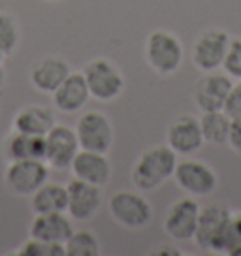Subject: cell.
I'll return each instance as SVG.
<instances>
[{"mask_svg":"<svg viewBox=\"0 0 241 256\" xmlns=\"http://www.w3.org/2000/svg\"><path fill=\"white\" fill-rule=\"evenodd\" d=\"M177 152L168 145H154L144 151L132 166L130 179L138 190H154L174 177Z\"/></svg>","mask_w":241,"mask_h":256,"instance_id":"1","label":"cell"},{"mask_svg":"<svg viewBox=\"0 0 241 256\" xmlns=\"http://www.w3.org/2000/svg\"><path fill=\"white\" fill-rule=\"evenodd\" d=\"M232 211L224 204H211L200 209V218L192 241L204 250L215 254H228Z\"/></svg>","mask_w":241,"mask_h":256,"instance_id":"2","label":"cell"},{"mask_svg":"<svg viewBox=\"0 0 241 256\" xmlns=\"http://www.w3.org/2000/svg\"><path fill=\"white\" fill-rule=\"evenodd\" d=\"M144 55L145 62L149 64V68L154 74L172 76L183 64L185 48H183V42L177 38V34L166 28H156L145 40Z\"/></svg>","mask_w":241,"mask_h":256,"instance_id":"3","label":"cell"},{"mask_svg":"<svg viewBox=\"0 0 241 256\" xmlns=\"http://www.w3.org/2000/svg\"><path fill=\"white\" fill-rule=\"evenodd\" d=\"M83 76L87 81L90 98L98 102H112L124 90V76L117 68V64L106 56H96L88 60L83 68Z\"/></svg>","mask_w":241,"mask_h":256,"instance_id":"4","label":"cell"},{"mask_svg":"<svg viewBox=\"0 0 241 256\" xmlns=\"http://www.w3.org/2000/svg\"><path fill=\"white\" fill-rule=\"evenodd\" d=\"M113 220L126 230H142L153 218V206L138 190H117L108 200Z\"/></svg>","mask_w":241,"mask_h":256,"instance_id":"5","label":"cell"},{"mask_svg":"<svg viewBox=\"0 0 241 256\" xmlns=\"http://www.w3.org/2000/svg\"><path fill=\"white\" fill-rule=\"evenodd\" d=\"M230 34L224 28H217L211 26L202 30L190 49V60H192L194 68L200 70L202 74L206 72H215L218 68H222L230 48Z\"/></svg>","mask_w":241,"mask_h":256,"instance_id":"6","label":"cell"},{"mask_svg":"<svg viewBox=\"0 0 241 256\" xmlns=\"http://www.w3.org/2000/svg\"><path fill=\"white\" fill-rule=\"evenodd\" d=\"M76 136L85 151L110 152L113 147V124L106 113L98 110L83 112L76 120Z\"/></svg>","mask_w":241,"mask_h":256,"instance_id":"7","label":"cell"},{"mask_svg":"<svg viewBox=\"0 0 241 256\" xmlns=\"http://www.w3.org/2000/svg\"><path fill=\"white\" fill-rule=\"evenodd\" d=\"M49 179V164L46 160L26 158L10 162L4 172V184L17 196H32Z\"/></svg>","mask_w":241,"mask_h":256,"instance_id":"8","label":"cell"},{"mask_svg":"<svg viewBox=\"0 0 241 256\" xmlns=\"http://www.w3.org/2000/svg\"><path fill=\"white\" fill-rule=\"evenodd\" d=\"M174 181L188 196L200 198V196H208L217 188L218 177L215 170L206 162L185 158L177 160V166L174 170Z\"/></svg>","mask_w":241,"mask_h":256,"instance_id":"9","label":"cell"},{"mask_svg":"<svg viewBox=\"0 0 241 256\" xmlns=\"http://www.w3.org/2000/svg\"><path fill=\"white\" fill-rule=\"evenodd\" d=\"M200 209V204L194 200V196L176 200L164 216V232L174 241H190L196 234Z\"/></svg>","mask_w":241,"mask_h":256,"instance_id":"10","label":"cell"},{"mask_svg":"<svg viewBox=\"0 0 241 256\" xmlns=\"http://www.w3.org/2000/svg\"><path fill=\"white\" fill-rule=\"evenodd\" d=\"M80 149L76 130L68 124L55 122V126L46 134V162L49 164V168H70L74 156L80 152Z\"/></svg>","mask_w":241,"mask_h":256,"instance_id":"11","label":"cell"},{"mask_svg":"<svg viewBox=\"0 0 241 256\" xmlns=\"http://www.w3.org/2000/svg\"><path fill=\"white\" fill-rule=\"evenodd\" d=\"M204 136H202L200 119L194 115H179L170 122L166 130V145L177 152V156H192L204 147Z\"/></svg>","mask_w":241,"mask_h":256,"instance_id":"12","label":"cell"},{"mask_svg":"<svg viewBox=\"0 0 241 256\" xmlns=\"http://www.w3.org/2000/svg\"><path fill=\"white\" fill-rule=\"evenodd\" d=\"M234 80L226 72H206L194 85V104L200 112L222 110Z\"/></svg>","mask_w":241,"mask_h":256,"instance_id":"13","label":"cell"},{"mask_svg":"<svg viewBox=\"0 0 241 256\" xmlns=\"http://www.w3.org/2000/svg\"><path fill=\"white\" fill-rule=\"evenodd\" d=\"M68 190V209L66 213L72 216V220H88L102 208V190L96 184L81 181L72 177V181L66 184Z\"/></svg>","mask_w":241,"mask_h":256,"instance_id":"14","label":"cell"},{"mask_svg":"<svg viewBox=\"0 0 241 256\" xmlns=\"http://www.w3.org/2000/svg\"><path fill=\"white\" fill-rule=\"evenodd\" d=\"M70 72L72 68L66 58L56 55H46L30 66L28 81L38 92L53 94L60 87V83L70 76Z\"/></svg>","mask_w":241,"mask_h":256,"instance_id":"15","label":"cell"},{"mask_svg":"<svg viewBox=\"0 0 241 256\" xmlns=\"http://www.w3.org/2000/svg\"><path fill=\"white\" fill-rule=\"evenodd\" d=\"M70 170L76 179L87 181L96 186H106L113 174L112 160L108 152L85 151V149H80V152L74 156Z\"/></svg>","mask_w":241,"mask_h":256,"instance_id":"16","label":"cell"},{"mask_svg":"<svg viewBox=\"0 0 241 256\" xmlns=\"http://www.w3.org/2000/svg\"><path fill=\"white\" fill-rule=\"evenodd\" d=\"M51 98L53 106L60 113L81 112L90 100V92L83 72H70V76L60 83V87L51 94Z\"/></svg>","mask_w":241,"mask_h":256,"instance_id":"17","label":"cell"},{"mask_svg":"<svg viewBox=\"0 0 241 256\" xmlns=\"http://www.w3.org/2000/svg\"><path fill=\"white\" fill-rule=\"evenodd\" d=\"M72 232V216L66 213H40V215H34L30 222V238L48 241V243L64 245Z\"/></svg>","mask_w":241,"mask_h":256,"instance_id":"18","label":"cell"},{"mask_svg":"<svg viewBox=\"0 0 241 256\" xmlns=\"http://www.w3.org/2000/svg\"><path fill=\"white\" fill-rule=\"evenodd\" d=\"M55 113L49 108L40 104H28L14 115L12 126H14V130L23 132V134L46 136L49 130L55 126Z\"/></svg>","mask_w":241,"mask_h":256,"instance_id":"19","label":"cell"},{"mask_svg":"<svg viewBox=\"0 0 241 256\" xmlns=\"http://www.w3.org/2000/svg\"><path fill=\"white\" fill-rule=\"evenodd\" d=\"M2 152L10 162L26 158L46 160V136H32V134L12 130L4 138Z\"/></svg>","mask_w":241,"mask_h":256,"instance_id":"20","label":"cell"},{"mask_svg":"<svg viewBox=\"0 0 241 256\" xmlns=\"http://www.w3.org/2000/svg\"><path fill=\"white\" fill-rule=\"evenodd\" d=\"M30 208L34 215L40 213H66L68 209V190L66 184L46 183L30 196Z\"/></svg>","mask_w":241,"mask_h":256,"instance_id":"21","label":"cell"},{"mask_svg":"<svg viewBox=\"0 0 241 256\" xmlns=\"http://www.w3.org/2000/svg\"><path fill=\"white\" fill-rule=\"evenodd\" d=\"M230 124H232V117H230L224 110L202 112L200 128H202L204 142H206V144H213V145L228 144Z\"/></svg>","mask_w":241,"mask_h":256,"instance_id":"22","label":"cell"},{"mask_svg":"<svg viewBox=\"0 0 241 256\" xmlns=\"http://www.w3.org/2000/svg\"><path fill=\"white\" fill-rule=\"evenodd\" d=\"M66 256H100L102 245L100 240L88 230H74L64 243Z\"/></svg>","mask_w":241,"mask_h":256,"instance_id":"23","label":"cell"},{"mask_svg":"<svg viewBox=\"0 0 241 256\" xmlns=\"http://www.w3.org/2000/svg\"><path fill=\"white\" fill-rule=\"evenodd\" d=\"M21 42V26L14 14L0 12V51L6 56L14 55Z\"/></svg>","mask_w":241,"mask_h":256,"instance_id":"24","label":"cell"},{"mask_svg":"<svg viewBox=\"0 0 241 256\" xmlns=\"http://www.w3.org/2000/svg\"><path fill=\"white\" fill-rule=\"evenodd\" d=\"M17 256H66L62 243H48V241L30 238L16 250Z\"/></svg>","mask_w":241,"mask_h":256,"instance_id":"25","label":"cell"},{"mask_svg":"<svg viewBox=\"0 0 241 256\" xmlns=\"http://www.w3.org/2000/svg\"><path fill=\"white\" fill-rule=\"evenodd\" d=\"M222 68L232 80H241V38H234L230 42Z\"/></svg>","mask_w":241,"mask_h":256,"instance_id":"26","label":"cell"},{"mask_svg":"<svg viewBox=\"0 0 241 256\" xmlns=\"http://www.w3.org/2000/svg\"><path fill=\"white\" fill-rule=\"evenodd\" d=\"M230 117L241 115V80H236L232 83V88L226 96L224 108H222Z\"/></svg>","mask_w":241,"mask_h":256,"instance_id":"27","label":"cell"},{"mask_svg":"<svg viewBox=\"0 0 241 256\" xmlns=\"http://www.w3.org/2000/svg\"><path fill=\"white\" fill-rule=\"evenodd\" d=\"M228 145L234 152L241 154V115L232 117L230 124V136H228Z\"/></svg>","mask_w":241,"mask_h":256,"instance_id":"28","label":"cell"},{"mask_svg":"<svg viewBox=\"0 0 241 256\" xmlns=\"http://www.w3.org/2000/svg\"><path fill=\"white\" fill-rule=\"evenodd\" d=\"M241 243V213L232 215V226H230V250ZM228 250V254H230Z\"/></svg>","mask_w":241,"mask_h":256,"instance_id":"29","label":"cell"},{"mask_svg":"<svg viewBox=\"0 0 241 256\" xmlns=\"http://www.w3.org/2000/svg\"><path fill=\"white\" fill-rule=\"evenodd\" d=\"M153 254H160V256H179L183 254L181 250H177V248H172L170 245H160V248H156V250H153Z\"/></svg>","mask_w":241,"mask_h":256,"instance_id":"30","label":"cell"},{"mask_svg":"<svg viewBox=\"0 0 241 256\" xmlns=\"http://www.w3.org/2000/svg\"><path fill=\"white\" fill-rule=\"evenodd\" d=\"M4 83H6V70H4V66L0 64V90L4 87Z\"/></svg>","mask_w":241,"mask_h":256,"instance_id":"31","label":"cell"},{"mask_svg":"<svg viewBox=\"0 0 241 256\" xmlns=\"http://www.w3.org/2000/svg\"><path fill=\"white\" fill-rule=\"evenodd\" d=\"M230 256H241V243L240 245H236V247L230 250Z\"/></svg>","mask_w":241,"mask_h":256,"instance_id":"32","label":"cell"},{"mask_svg":"<svg viewBox=\"0 0 241 256\" xmlns=\"http://www.w3.org/2000/svg\"><path fill=\"white\" fill-rule=\"evenodd\" d=\"M4 58H6V55H4V53H2V51H0V64L4 62Z\"/></svg>","mask_w":241,"mask_h":256,"instance_id":"33","label":"cell"},{"mask_svg":"<svg viewBox=\"0 0 241 256\" xmlns=\"http://www.w3.org/2000/svg\"><path fill=\"white\" fill-rule=\"evenodd\" d=\"M46 2H53V4H56V2H64V0H46Z\"/></svg>","mask_w":241,"mask_h":256,"instance_id":"34","label":"cell"}]
</instances>
